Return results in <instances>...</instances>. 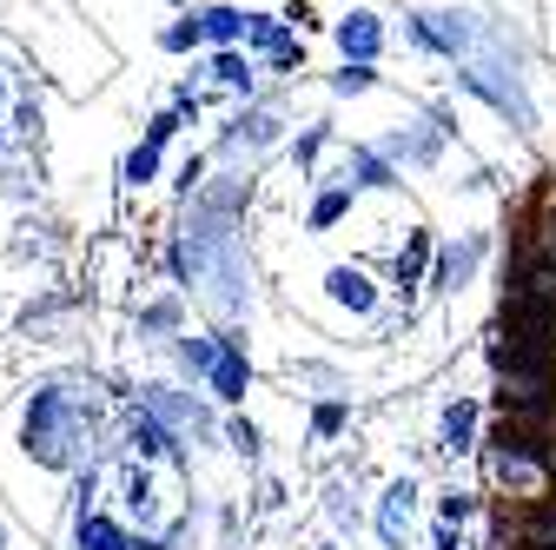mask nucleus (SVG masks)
<instances>
[{"label": "nucleus", "instance_id": "obj_7", "mask_svg": "<svg viewBox=\"0 0 556 550\" xmlns=\"http://www.w3.org/2000/svg\"><path fill=\"white\" fill-rule=\"evenodd\" d=\"M219 338V352H213V372H205V385H213V398L239 404L245 385H252V359H245V338L239 332H213Z\"/></svg>", "mask_w": 556, "mask_h": 550}, {"label": "nucleus", "instance_id": "obj_20", "mask_svg": "<svg viewBox=\"0 0 556 550\" xmlns=\"http://www.w3.org/2000/svg\"><path fill=\"white\" fill-rule=\"evenodd\" d=\"M213 80L232 87V93H252V60H245L239 47H219V53H213Z\"/></svg>", "mask_w": 556, "mask_h": 550}, {"label": "nucleus", "instance_id": "obj_2", "mask_svg": "<svg viewBox=\"0 0 556 550\" xmlns=\"http://www.w3.org/2000/svg\"><path fill=\"white\" fill-rule=\"evenodd\" d=\"M477 451H483V464H491V485H497L510 504H530V498L556 491V445H543V438H530V432L497 425Z\"/></svg>", "mask_w": 556, "mask_h": 550}, {"label": "nucleus", "instance_id": "obj_31", "mask_svg": "<svg viewBox=\"0 0 556 550\" xmlns=\"http://www.w3.org/2000/svg\"><path fill=\"white\" fill-rule=\"evenodd\" d=\"M179 126H186L179 113H153V126H147V147H166V140H173Z\"/></svg>", "mask_w": 556, "mask_h": 550}, {"label": "nucleus", "instance_id": "obj_10", "mask_svg": "<svg viewBox=\"0 0 556 550\" xmlns=\"http://www.w3.org/2000/svg\"><path fill=\"white\" fill-rule=\"evenodd\" d=\"M483 252H491V239H483V233H464L457 246H444V252H438V265H431V286H438V292H457V286H470V272L483 265Z\"/></svg>", "mask_w": 556, "mask_h": 550}, {"label": "nucleus", "instance_id": "obj_9", "mask_svg": "<svg viewBox=\"0 0 556 550\" xmlns=\"http://www.w3.org/2000/svg\"><path fill=\"white\" fill-rule=\"evenodd\" d=\"M325 299H331L338 312H352V318H371V312H378V286H371L365 265H331V272H325Z\"/></svg>", "mask_w": 556, "mask_h": 550}, {"label": "nucleus", "instance_id": "obj_21", "mask_svg": "<svg viewBox=\"0 0 556 550\" xmlns=\"http://www.w3.org/2000/svg\"><path fill=\"white\" fill-rule=\"evenodd\" d=\"M119 179H126L132 192H139V186H153V179H160V147H147V140H139V147L126 153V166H119Z\"/></svg>", "mask_w": 556, "mask_h": 550}, {"label": "nucleus", "instance_id": "obj_12", "mask_svg": "<svg viewBox=\"0 0 556 550\" xmlns=\"http://www.w3.org/2000/svg\"><path fill=\"white\" fill-rule=\"evenodd\" d=\"M245 47L265 53L271 66H299V40L286 21H271V14H245Z\"/></svg>", "mask_w": 556, "mask_h": 550}, {"label": "nucleus", "instance_id": "obj_11", "mask_svg": "<svg viewBox=\"0 0 556 550\" xmlns=\"http://www.w3.org/2000/svg\"><path fill=\"white\" fill-rule=\"evenodd\" d=\"M410 517H417V485H410V477H397V485H384V498H378V543L384 550H404Z\"/></svg>", "mask_w": 556, "mask_h": 550}, {"label": "nucleus", "instance_id": "obj_1", "mask_svg": "<svg viewBox=\"0 0 556 550\" xmlns=\"http://www.w3.org/2000/svg\"><path fill=\"white\" fill-rule=\"evenodd\" d=\"M93 385H40L21 411V445L34 464L47 471H74V464H93V425H100V404L87 398Z\"/></svg>", "mask_w": 556, "mask_h": 550}, {"label": "nucleus", "instance_id": "obj_18", "mask_svg": "<svg viewBox=\"0 0 556 550\" xmlns=\"http://www.w3.org/2000/svg\"><path fill=\"white\" fill-rule=\"evenodd\" d=\"M213 352H219V338H205V332H179V338H173V359H179L192 378L213 372Z\"/></svg>", "mask_w": 556, "mask_h": 550}, {"label": "nucleus", "instance_id": "obj_17", "mask_svg": "<svg viewBox=\"0 0 556 550\" xmlns=\"http://www.w3.org/2000/svg\"><path fill=\"white\" fill-rule=\"evenodd\" d=\"M199 34L213 47H239L245 40V14L239 8H199Z\"/></svg>", "mask_w": 556, "mask_h": 550}, {"label": "nucleus", "instance_id": "obj_4", "mask_svg": "<svg viewBox=\"0 0 556 550\" xmlns=\"http://www.w3.org/2000/svg\"><path fill=\"white\" fill-rule=\"evenodd\" d=\"M491 550H556V491H543V498H530V504L497 511Z\"/></svg>", "mask_w": 556, "mask_h": 550}, {"label": "nucleus", "instance_id": "obj_25", "mask_svg": "<svg viewBox=\"0 0 556 550\" xmlns=\"http://www.w3.org/2000/svg\"><path fill=\"white\" fill-rule=\"evenodd\" d=\"M325 511H331V524H338V530H358V504H352V485H344V477L325 491Z\"/></svg>", "mask_w": 556, "mask_h": 550}, {"label": "nucleus", "instance_id": "obj_32", "mask_svg": "<svg viewBox=\"0 0 556 550\" xmlns=\"http://www.w3.org/2000/svg\"><path fill=\"white\" fill-rule=\"evenodd\" d=\"M34 126H40V107H34V100H21V107H14V133H34Z\"/></svg>", "mask_w": 556, "mask_h": 550}, {"label": "nucleus", "instance_id": "obj_29", "mask_svg": "<svg viewBox=\"0 0 556 550\" xmlns=\"http://www.w3.org/2000/svg\"><path fill=\"white\" fill-rule=\"evenodd\" d=\"M226 445H232L239 458H258V451H265V445H258V425H252V418H232V425H226Z\"/></svg>", "mask_w": 556, "mask_h": 550}, {"label": "nucleus", "instance_id": "obj_27", "mask_svg": "<svg viewBox=\"0 0 556 550\" xmlns=\"http://www.w3.org/2000/svg\"><path fill=\"white\" fill-rule=\"evenodd\" d=\"M371 87H378V74L358 60H344V74H331V93H371Z\"/></svg>", "mask_w": 556, "mask_h": 550}, {"label": "nucleus", "instance_id": "obj_5", "mask_svg": "<svg viewBox=\"0 0 556 550\" xmlns=\"http://www.w3.org/2000/svg\"><path fill=\"white\" fill-rule=\"evenodd\" d=\"M147 411L179 438V445H192V438H213V418H205V404L192 398V391H179V385H147Z\"/></svg>", "mask_w": 556, "mask_h": 550}, {"label": "nucleus", "instance_id": "obj_23", "mask_svg": "<svg viewBox=\"0 0 556 550\" xmlns=\"http://www.w3.org/2000/svg\"><path fill=\"white\" fill-rule=\"evenodd\" d=\"M325 147H331V120H312V126H305V133H299V147H292V160H299V166H305V173H312V166H318V153H325Z\"/></svg>", "mask_w": 556, "mask_h": 550}, {"label": "nucleus", "instance_id": "obj_8", "mask_svg": "<svg viewBox=\"0 0 556 550\" xmlns=\"http://www.w3.org/2000/svg\"><path fill=\"white\" fill-rule=\"evenodd\" d=\"M278 113H239V120H226V133H219V153L226 160H258L271 140H278Z\"/></svg>", "mask_w": 556, "mask_h": 550}, {"label": "nucleus", "instance_id": "obj_13", "mask_svg": "<svg viewBox=\"0 0 556 550\" xmlns=\"http://www.w3.org/2000/svg\"><path fill=\"white\" fill-rule=\"evenodd\" d=\"M404 173L378 153V147H352V153H344V186H352V192H391Z\"/></svg>", "mask_w": 556, "mask_h": 550}, {"label": "nucleus", "instance_id": "obj_28", "mask_svg": "<svg viewBox=\"0 0 556 550\" xmlns=\"http://www.w3.org/2000/svg\"><path fill=\"white\" fill-rule=\"evenodd\" d=\"M160 40H166V53H186V47H199V40H205V34H199V14H186V21H173V27H166Z\"/></svg>", "mask_w": 556, "mask_h": 550}, {"label": "nucleus", "instance_id": "obj_14", "mask_svg": "<svg viewBox=\"0 0 556 550\" xmlns=\"http://www.w3.org/2000/svg\"><path fill=\"white\" fill-rule=\"evenodd\" d=\"M378 47H384V27H378V14H344V21H338V53H344V60L371 66V60H378Z\"/></svg>", "mask_w": 556, "mask_h": 550}, {"label": "nucleus", "instance_id": "obj_30", "mask_svg": "<svg viewBox=\"0 0 556 550\" xmlns=\"http://www.w3.org/2000/svg\"><path fill=\"white\" fill-rule=\"evenodd\" d=\"M173 325H179V299H160L139 312V332H173Z\"/></svg>", "mask_w": 556, "mask_h": 550}, {"label": "nucleus", "instance_id": "obj_3", "mask_svg": "<svg viewBox=\"0 0 556 550\" xmlns=\"http://www.w3.org/2000/svg\"><path fill=\"white\" fill-rule=\"evenodd\" d=\"M457 80H464L477 100H491V107H497L510 126H523V133L536 126V113H530V93H523V74H517V60L504 53V40H497V34L483 40L470 60H457Z\"/></svg>", "mask_w": 556, "mask_h": 550}, {"label": "nucleus", "instance_id": "obj_26", "mask_svg": "<svg viewBox=\"0 0 556 550\" xmlns=\"http://www.w3.org/2000/svg\"><path fill=\"white\" fill-rule=\"evenodd\" d=\"M470 517H477V498H470V491H457V485H451V491H444V498H438V524H457V530H464V524H470Z\"/></svg>", "mask_w": 556, "mask_h": 550}, {"label": "nucleus", "instance_id": "obj_19", "mask_svg": "<svg viewBox=\"0 0 556 550\" xmlns=\"http://www.w3.org/2000/svg\"><path fill=\"white\" fill-rule=\"evenodd\" d=\"M352 199H358V192L344 186V179H338V186H325V192L312 199V233H331V226H338L344 213H352Z\"/></svg>", "mask_w": 556, "mask_h": 550}, {"label": "nucleus", "instance_id": "obj_15", "mask_svg": "<svg viewBox=\"0 0 556 550\" xmlns=\"http://www.w3.org/2000/svg\"><path fill=\"white\" fill-rule=\"evenodd\" d=\"M438 445H444L451 458L477 451V398H457V404H444V418H438Z\"/></svg>", "mask_w": 556, "mask_h": 550}, {"label": "nucleus", "instance_id": "obj_16", "mask_svg": "<svg viewBox=\"0 0 556 550\" xmlns=\"http://www.w3.org/2000/svg\"><path fill=\"white\" fill-rule=\"evenodd\" d=\"M425 265H431V233H425V226H410V233H404V246H397V259H391L397 292H404V286H417V272H425Z\"/></svg>", "mask_w": 556, "mask_h": 550}, {"label": "nucleus", "instance_id": "obj_24", "mask_svg": "<svg viewBox=\"0 0 556 550\" xmlns=\"http://www.w3.org/2000/svg\"><path fill=\"white\" fill-rule=\"evenodd\" d=\"M344 425H352V404H344V398H325V404L312 411V438H338Z\"/></svg>", "mask_w": 556, "mask_h": 550}, {"label": "nucleus", "instance_id": "obj_34", "mask_svg": "<svg viewBox=\"0 0 556 550\" xmlns=\"http://www.w3.org/2000/svg\"><path fill=\"white\" fill-rule=\"evenodd\" d=\"M0 147H8V133H0Z\"/></svg>", "mask_w": 556, "mask_h": 550}, {"label": "nucleus", "instance_id": "obj_6", "mask_svg": "<svg viewBox=\"0 0 556 550\" xmlns=\"http://www.w3.org/2000/svg\"><path fill=\"white\" fill-rule=\"evenodd\" d=\"M119 438H126V464H179V438H173V432L153 418L147 404H139V411H126Z\"/></svg>", "mask_w": 556, "mask_h": 550}, {"label": "nucleus", "instance_id": "obj_33", "mask_svg": "<svg viewBox=\"0 0 556 550\" xmlns=\"http://www.w3.org/2000/svg\"><path fill=\"white\" fill-rule=\"evenodd\" d=\"M438 550H470V543L457 537V524H438Z\"/></svg>", "mask_w": 556, "mask_h": 550}, {"label": "nucleus", "instance_id": "obj_22", "mask_svg": "<svg viewBox=\"0 0 556 550\" xmlns=\"http://www.w3.org/2000/svg\"><path fill=\"white\" fill-rule=\"evenodd\" d=\"M523 246L543 252V259H556V199H543V213L523 226Z\"/></svg>", "mask_w": 556, "mask_h": 550}, {"label": "nucleus", "instance_id": "obj_35", "mask_svg": "<svg viewBox=\"0 0 556 550\" xmlns=\"http://www.w3.org/2000/svg\"><path fill=\"white\" fill-rule=\"evenodd\" d=\"M0 550H8V537H0Z\"/></svg>", "mask_w": 556, "mask_h": 550}]
</instances>
